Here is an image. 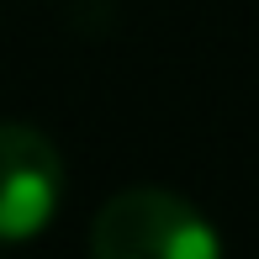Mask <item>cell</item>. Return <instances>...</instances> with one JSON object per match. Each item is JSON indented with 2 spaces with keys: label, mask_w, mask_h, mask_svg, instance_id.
Here are the masks:
<instances>
[{
  "label": "cell",
  "mask_w": 259,
  "mask_h": 259,
  "mask_svg": "<svg viewBox=\"0 0 259 259\" xmlns=\"http://www.w3.org/2000/svg\"><path fill=\"white\" fill-rule=\"evenodd\" d=\"M64 196V159L48 133L0 122V243H27L53 222Z\"/></svg>",
  "instance_id": "cell-2"
},
{
  "label": "cell",
  "mask_w": 259,
  "mask_h": 259,
  "mask_svg": "<svg viewBox=\"0 0 259 259\" xmlns=\"http://www.w3.org/2000/svg\"><path fill=\"white\" fill-rule=\"evenodd\" d=\"M90 259H222V243L185 196L164 185H133L101 206L90 228Z\"/></svg>",
  "instance_id": "cell-1"
}]
</instances>
